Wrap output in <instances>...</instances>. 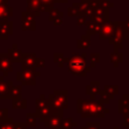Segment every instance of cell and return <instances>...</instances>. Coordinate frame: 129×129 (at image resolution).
<instances>
[{
    "label": "cell",
    "mask_w": 129,
    "mask_h": 129,
    "mask_svg": "<svg viewBox=\"0 0 129 129\" xmlns=\"http://www.w3.org/2000/svg\"><path fill=\"white\" fill-rule=\"evenodd\" d=\"M108 110L104 108L102 104L92 101H79V112L85 117H100L104 116V113Z\"/></svg>",
    "instance_id": "1"
},
{
    "label": "cell",
    "mask_w": 129,
    "mask_h": 129,
    "mask_svg": "<svg viewBox=\"0 0 129 129\" xmlns=\"http://www.w3.org/2000/svg\"><path fill=\"white\" fill-rule=\"evenodd\" d=\"M84 54H78L74 55L72 58L68 60V67L69 70L74 74L78 76H85L86 72L90 71L89 68H86V60Z\"/></svg>",
    "instance_id": "2"
},
{
    "label": "cell",
    "mask_w": 129,
    "mask_h": 129,
    "mask_svg": "<svg viewBox=\"0 0 129 129\" xmlns=\"http://www.w3.org/2000/svg\"><path fill=\"white\" fill-rule=\"evenodd\" d=\"M63 92H58L59 96H56V94L54 93V96H50V100H51V105L53 108L55 109H61L67 107V96L66 94L63 96H61Z\"/></svg>",
    "instance_id": "3"
},
{
    "label": "cell",
    "mask_w": 129,
    "mask_h": 129,
    "mask_svg": "<svg viewBox=\"0 0 129 129\" xmlns=\"http://www.w3.org/2000/svg\"><path fill=\"white\" fill-rule=\"evenodd\" d=\"M60 116L58 114H53L51 115L48 120L46 121V126L49 128V129H59V126H60Z\"/></svg>",
    "instance_id": "4"
},
{
    "label": "cell",
    "mask_w": 129,
    "mask_h": 129,
    "mask_svg": "<svg viewBox=\"0 0 129 129\" xmlns=\"http://www.w3.org/2000/svg\"><path fill=\"white\" fill-rule=\"evenodd\" d=\"M18 79L22 81L23 84H29L28 81H33L34 80V73L32 71L28 70H23V72L18 73Z\"/></svg>",
    "instance_id": "5"
},
{
    "label": "cell",
    "mask_w": 129,
    "mask_h": 129,
    "mask_svg": "<svg viewBox=\"0 0 129 129\" xmlns=\"http://www.w3.org/2000/svg\"><path fill=\"white\" fill-rule=\"evenodd\" d=\"M10 64H11V62L8 60V57L6 56L5 58H3L2 57V54H0V70L3 71V72H5L6 75H7V72H9V71L12 70V67Z\"/></svg>",
    "instance_id": "6"
},
{
    "label": "cell",
    "mask_w": 129,
    "mask_h": 129,
    "mask_svg": "<svg viewBox=\"0 0 129 129\" xmlns=\"http://www.w3.org/2000/svg\"><path fill=\"white\" fill-rule=\"evenodd\" d=\"M10 96V88L6 83H0V98H9Z\"/></svg>",
    "instance_id": "7"
},
{
    "label": "cell",
    "mask_w": 129,
    "mask_h": 129,
    "mask_svg": "<svg viewBox=\"0 0 129 129\" xmlns=\"http://www.w3.org/2000/svg\"><path fill=\"white\" fill-rule=\"evenodd\" d=\"M23 62H24V66H27L28 68L30 67H33V66H36V58L33 54H27V55H24L23 57Z\"/></svg>",
    "instance_id": "8"
},
{
    "label": "cell",
    "mask_w": 129,
    "mask_h": 129,
    "mask_svg": "<svg viewBox=\"0 0 129 129\" xmlns=\"http://www.w3.org/2000/svg\"><path fill=\"white\" fill-rule=\"evenodd\" d=\"M9 52H12V56H10V58L14 61H19L21 59V52L18 49H10Z\"/></svg>",
    "instance_id": "9"
},
{
    "label": "cell",
    "mask_w": 129,
    "mask_h": 129,
    "mask_svg": "<svg viewBox=\"0 0 129 129\" xmlns=\"http://www.w3.org/2000/svg\"><path fill=\"white\" fill-rule=\"evenodd\" d=\"M19 124H14L11 122H5L3 124H1L0 129H18Z\"/></svg>",
    "instance_id": "10"
},
{
    "label": "cell",
    "mask_w": 129,
    "mask_h": 129,
    "mask_svg": "<svg viewBox=\"0 0 129 129\" xmlns=\"http://www.w3.org/2000/svg\"><path fill=\"white\" fill-rule=\"evenodd\" d=\"M72 119H66V120H62L61 123H60V126H59V129H72Z\"/></svg>",
    "instance_id": "11"
},
{
    "label": "cell",
    "mask_w": 129,
    "mask_h": 129,
    "mask_svg": "<svg viewBox=\"0 0 129 129\" xmlns=\"http://www.w3.org/2000/svg\"><path fill=\"white\" fill-rule=\"evenodd\" d=\"M20 93H21V88L20 87L10 88V96H13V98H19Z\"/></svg>",
    "instance_id": "12"
},
{
    "label": "cell",
    "mask_w": 129,
    "mask_h": 129,
    "mask_svg": "<svg viewBox=\"0 0 129 129\" xmlns=\"http://www.w3.org/2000/svg\"><path fill=\"white\" fill-rule=\"evenodd\" d=\"M102 33H103V35H102V37L105 35V37H108V33H109V35H111V33H112V26L111 25H106V26H104L103 27V30H102Z\"/></svg>",
    "instance_id": "13"
},
{
    "label": "cell",
    "mask_w": 129,
    "mask_h": 129,
    "mask_svg": "<svg viewBox=\"0 0 129 129\" xmlns=\"http://www.w3.org/2000/svg\"><path fill=\"white\" fill-rule=\"evenodd\" d=\"M83 129H99V124L98 123H87V126L84 127Z\"/></svg>",
    "instance_id": "14"
},
{
    "label": "cell",
    "mask_w": 129,
    "mask_h": 129,
    "mask_svg": "<svg viewBox=\"0 0 129 129\" xmlns=\"http://www.w3.org/2000/svg\"><path fill=\"white\" fill-rule=\"evenodd\" d=\"M7 117V110L0 109V121H4V119Z\"/></svg>",
    "instance_id": "15"
},
{
    "label": "cell",
    "mask_w": 129,
    "mask_h": 129,
    "mask_svg": "<svg viewBox=\"0 0 129 129\" xmlns=\"http://www.w3.org/2000/svg\"><path fill=\"white\" fill-rule=\"evenodd\" d=\"M6 9L7 7L6 6H0V17H3L5 14H6Z\"/></svg>",
    "instance_id": "16"
},
{
    "label": "cell",
    "mask_w": 129,
    "mask_h": 129,
    "mask_svg": "<svg viewBox=\"0 0 129 129\" xmlns=\"http://www.w3.org/2000/svg\"><path fill=\"white\" fill-rule=\"evenodd\" d=\"M1 80H2V78H0V83H1Z\"/></svg>",
    "instance_id": "17"
}]
</instances>
